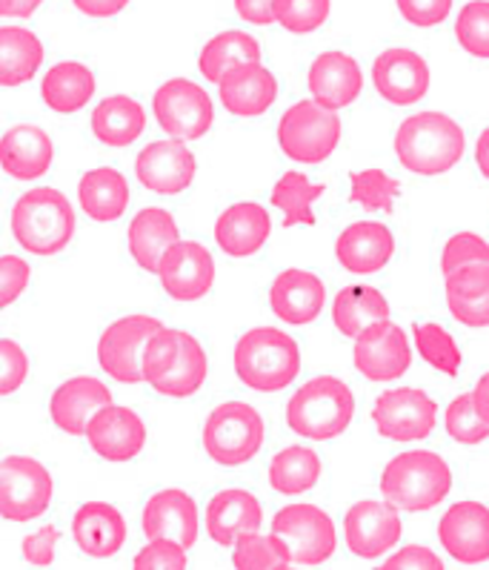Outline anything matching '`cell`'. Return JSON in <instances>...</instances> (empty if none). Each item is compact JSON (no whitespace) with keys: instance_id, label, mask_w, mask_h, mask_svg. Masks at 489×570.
Segmentation results:
<instances>
[{"instance_id":"6da1fadb","label":"cell","mask_w":489,"mask_h":570,"mask_svg":"<svg viewBox=\"0 0 489 570\" xmlns=\"http://www.w3.org/2000/svg\"><path fill=\"white\" fill-rule=\"evenodd\" d=\"M207 376V350L192 333L161 327L154 336H149L141 356V379L154 393L169 399L194 396Z\"/></svg>"},{"instance_id":"7a4b0ae2","label":"cell","mask_w":489,"mask_h":570,"mask_svg":"<svg viewBox=\"0 0 489 570\" xmlns=\"http://www.w3.org/2000/svg\"><path fill=\"white\" fill-rule=\"evenodd\" d=\"M463 149V129L443 112L412 115L396 132V155L401 167L427 178L456 167Z\"/></svg>"},{"instance_id":"3957f363","label":"cell","mask_w":489,"mask_h":570,"mask_svg":"<svg viewBox=\"0 0 489 570\" xmlns=\"http://www.w3.org/2000/svg\"><path fill=\"white\" fill-rule=\"evenodd\" d=\"M234 373L258 393H278L301 373V350L276 327H252L234 344Z\"/></svg>"},{"instance_id":"277c9868","label":"cell","mask_w":489,"mask_h":570,"mask_svg":"<svg viewBox=\"0 0 489 570\" xmlns=\"http://www.w3.org/2000/svg\"><path fill=\"white\" fill-rule=\"evenodd\" d=\"M12 235L32 255H58L74 235V209L63 193L34 187L12 207Z\"/></svg>"},{"instance_id":"5b68a950","label":"cell","mask_w":489,"mask_h":570,"mask_svg":"<svg viewBox=\"0 0 489 570\" xmlns=\"http://www.w3.org/2000/svg\"><path fill=\"white\" fill-rule=\"evenodd\" d=\"M452 490V470L432 450H407L383 468L381 493L389 504L421 513L432 510Z\"/></svg>"},{"instance_id":"8992f818","label":"cell","mask_w":489,"mask_h":570,"mask_svg":"<svg viewBox=\"0 0 489 570\" xmlns=\"http://www.w3.org/2000/svg\"><path fill=\"white\" fill-rule=\"evenodd\" d=\"M356 416L352 390L336 376L309 379L287 404V424L298 436L312 442L338 439Z\"/></svg>"},{"instance_id":"52a82bcc","label":"cell","mask_w":489,"mask_h":570,"mask_svg":"<svg viewBox=\"0 0 489 570\" xmlns=\"http://www.w3.org/2000/svg\"><path fill=\"white\" fill-rule=\"evenodd\" d=\"M203 450L223 468H241L261 453L267 424L247 402H227L209 413L203 424Z\"/></svg>"},{"instance_id":"ba28073f","label":"cell","mask_w":489,"mask_h":570,"mask_svg":"<svg viewBox=\"0 0 489 570\" xmlns=\"http://www.w3.org/2000/svg\"><path fill=\"white\" fill-rule=\"evenodd\" d=\"M283 155L301 164H321L341 144V118L318 101H298L278 124Z\"/></svg>"},{"instance_id":"9c48e42d","label":"cell","mask_w":489,"mask_h":570,"mask_svg":"<svg viewBox=\"0 0 489 570\" xmlns=\"http://www.w3.org/2000/svg\"><path fill=\"white\" fill-rule=\"evenodd\" d=\"M52 473L32 456L0 459V519L32 522L52 504Z\"/></svg>"},{"instance_id":"30bf717a","label":"cell","mask_w":489,"mask_h":570,"mask_svg":"<svg viewBox=\"0 0 489 570\" xmlns=\"http://www.w3.org/2000/svg\"><path fill=\"white\" fill-rule=\"evenodd\" d=\"M272 533L287 544L292 562L316 568L327 562L338 548L336 524L318 504H289L272 519Z\"/></svg>"},{"instance_id":"8fae6325","label":"cell","mask_w":489,"mask_h":570,"mask_svg":"<svg viewBox=\"0 0 489 570\" xmlns=\"http://www.w3.org/2000/svg\"><path fill=\"white\" fill-rule=\"evenodd\" d=\"M152 109L163 132L183 144L203 138L214 121L209 92L201 83H192L187 78H172V81L161 83L152 98Z\"/></svg>"},{"instance_id":"7c38bea8","label":"cell","mask_w":489,"mask_h":570,"mask_svg":"<svg viewBox=\"0 0 489 570\" xmlns=\"http://www.w3.org/2000/svg\"><path fill=\"white\" fill-rule=\"evenodd\" d=\"M163 324L147 313H132V316L118 318L103 330L98 342V362L109 379L121 384H138L141 379V356L149 336H154Z\"/></svg>"},{"instance_id":"4fadbf2b","label":"cell","mask_w":489,"mask_h":570,"mask_svg":"<svg viewBox=\"0 0 489 570\" xmlns=\"http://www.w3.org/2000/svg\"><path fill=\"white\" fill-rule=\"evenodd\" d=\"M378 433L392 442H421L438 424V404L418 387H398L381 393L372 407Z\"/></svg>"},{"instance_id":"5bb4252c","label":"cell","mask_w":489,"mask_h":570,"mask_svg":"<svg viewBox=\"0 0 489 570\" xmlns=\"http://www.w3.org/2000/svg\"><path fill=\"white\" fill-rule=\"evenodd\" d=\"M352 362L367 382H396L412 364V347H409L407 333L383 318L356 338Z\"/></svg>"},{"instance_id":"9a60e30c","label":"cell","mask_w":489,"mask_h":570,"mask_svg":"<svg viewBox=\"0 0 489 570\" xmlns=\"http://www.w3.org/2000/svg\"><path fill=\"white\" fill-rule=\"evenodd\" d=\"M343 537L349 553H356L358 559H378L401 542L403 522L396 513V504L363 499L349 508L343 519Z\"/></svg>"},{"instance_id":"2e32d148","label":"cell","mask_w":489,"mask_h":570,"mask_svg":"<svg viewBox=\"0 0 489 570\" xmlns=\"http://www.w3.org/2000/svg\"><path fill=\"white\" fill-rule=\"evenodd\" d=\"M372 87L383 101L396 107H412L429 92V67L412 49H387L372 63Z\"/></svg>"},{"instance_id":"e0dca14e","label":"cell","mask_w":489,"mask_h":570,"mask_svg":"<svg viewBox=\"0 0 489 570\" xmlns=\"http://www.w3.org/2000/svg\"><path fill=\"white\" fill-rule=\"evenodd\" d=\"M83 436L89 448L107 462H129L147 444V424L132 407L107 404L94 413Z\"/></svg>"},{"instance_id":"ac0fdd59","label":"cell","mask_w":489,"mask_h":570,"mask_svg":"<svg viewBox=\"0 0 489 570\" xmlns=\"http://www.w3.org/2000/svg\"><path fill=\"white\" fill-rule=\"evenodd\" d=\"M438 542L461 564L489 562V508L481 502H458L438 522Z\"/></svg>"},{"instance_id":"d6986e66","label":"cell","mask_w":489,"mask_h":570,"mask_svg":"<svg viewBox=\"0 0 489 570\" xmlns=\"http://www.w3.org/2000/svg\"><path fill=\"white\" fill-rule=\"evenodd\" d=\"M161 284L167 296L174 302H198L212 289L214 284V262L203 244L198 242H178L163 255Z\"/></svg>"},{"instance_id":"ffe728a7","label":"cell","mask_w":489,"mask_h":570,"mask_svg":"<svg viewBox=\"0 0 489 570\" xmlns=\"http://www.w3.org/2000/svg\"><path fill=\"white\" fill-rule=\"evenodd\" d=\"M198 164L183 141H152L134 158L138 181L158 195H178L194 181Z\"/></svg>"},{"instance_id":"44dd1931","label":"cell","mask_w":489,"mask_h":570,"mask_svg":"<svg viewBox=\"0 0 489 570\" xmlns=\"http://www.w3.org/2000/svg\"><path fill=\"white\" fill-rule=\"evenodd\" d=\"M141 528L147 539H174L189 550L198 539V504L187 490H158L143 504Z\"/></svg>"},{"instance_id":"7402d4cb","label":"cell","mask_w":489,"mask_h":570,"mask_svg":"<svg viewBox=\"0 0 489 570\" xmlns=\"http://www.w3.org/2000/svg\"><path fill=\"white\" fill-rule=\"evenodd\" d=\"M112 404V390L92 376H74L63 382L49 399V416L54 428L69 436H83L92 416Z\"/></svg>"},{"instance_id":"603a6c76","label":"cell","mask_w":489,"mask_h":570,"mask_svg":"<svg viewBox=\"0 0 489 570\" xmlns=\"http://www.w3.org/2000/svg\"><path fill=\"white\" fill-rule=\"evenodd\" d=\"M327 302V287L316 273L309 269H283L276 275L269 287V307L287 324H312L321 316Z\"/></svg>"},{"instance_id":"cb8c5ba5","label":"cell","mask_w":489,"mask_h":570,"mask_svg":"<svg viewBox=\"0 0 489 570\" xmlns=\"http://www.w3.org/2000/svg\"><path fill=\"white\" fill-rule=\"evenodd\" d=\"M309 92L312 101L327 109H343L356 101L363 89V72L347 52H323L309 67Z\"/></svg>"},{"instance_id":"d4e9b609","label":"cell","mask_w":489,"mask_h":570,"mask_svg":"<svg viewBox=\"0 0 489 570\" xmlns=\"http://www.w3.org/2000/svg\"><path fill=\"white\" fill-rule=\"evenodd\" d=\"M72 539L92 559H112L127 542V519L114 504L87 502L74 510Z\"/></svg>"},{"instance_id":"484cf974","label":"cell","mask_w":489,"mask_h":570,"mask_svg":"<svg viewBox=\"0 0 489 570\" xmlns=\"http://www.w3.org/2000/svg\"><path fill=\"white\" fill-rule=\"evenodd\" d=\"M336 255L347 273L372 275L396 255V235L378 222H356L338 235Z\"/></svg>"},{"instance_id":"4316f807","label":"cell","mask_w":489,"mask_h":570,"mask_svg":"<svg viewBox=\"0 0 489 570\" xmlns=\"http://www.w3.org/2000/svg\"><path fill=\"white\" fill-rule=\"evenodd\" d=\"M263 508L249 490L229 488L214 493L207 504V533L221 548H232L243 533L261 528Z\"/></svg>"},{"instance_id":"83f0119b","label":"cell","mask_w":489,"mask_h":570,"mask_svg":"<svg viewBox=\"0 0 489 570\" xmlns=\"http://www.w3.org/2000/svg\"><path fill=\"white\" fill-rule=\"evenodd\" d=\"M54 158L52 138L34 124H18L0 138V167L18 181H34L49 173Z\"/></svg>"},{"instance_id":"f1b7e54d","label":"cell","mask_w":489,"mask_h":570,"mask_svg":"<svg viewBox=\"0 0 489 570\" xmlns=\"http://www.w3.org/2000/svg\"><path fill=\"white\" fill-rule=\"evenodd\" d=\"M218 89H221V104L227 107V112L238 115V118H258L278 98L276 75L261 67V61L234 67L232 72L223 75Z\"/></svg>"},{"instance_id":"f546056e","label":"cell","mask_w":489,"mask_h":570,"mask_svg":"<svg viewBox=\"0 0 489 570\" xmlns=\"http://www.w3.org/2000/svg\"><path fill=\"white\" fill-rule=\"evenodd\" d=\"M272 222L269 213L256 202H241L223 209L214 224V242L232 258H249L269 242Z\"/></svg>"},{"instance_id":"4dcf8cb0","label":"cell","mask_w":489,"mask_h":570,"mask_svg":"<svg viewBox=\"0 0 489 570\" xmlns=\"http://www.w3.org/2000/svg\"><path fill=\"white\" fill-rule=\"evenodd\" d=\"M443 278L452 318L463 327H489V264H463Z\"/></svg>"},{"instance_id":"1f68e13d","label":"cell","mask_w":489,"mask_h":570,"mask_svg":"<svg viewBox=\"0 0 489 570\" xmlns=\"http://www.w3.org/2000/svg\"><path fill=\"white\" fill-rule=\"evenodd\" d=\"M127 244L138 267H143L147 273H158L163 255L169 253L172 244H178V224L167 209L147 207L129 224Z\"/></svg>"},{"instance_id":"d6a6232c","label":"cell","mask_w":489,"mask_h":570,"mask_svg":"<svg viewBox=\"0 0 489 570\" xmlns=\"http://www.w3.org/2000/svg\"><path fill=\"white\" fill-rule=\"evenodd\" d=\"M147 129V112L129 95H109L92 109V132L101 144L121 149L134 144Z\"/></svg>"},{"instance_id":"836d02e7","label":"cell","mask_w":489,"mask_h":570,"mask_svg":"<svg viewBox=\"0 0 489 570\" xmlns=\"http://www.w3.org/2000/svg\"><path fill=\"white\" fill-rule=\"evenodd\" d=\"M78 198H81L83 213L92 222L112 224L118 222L129 207V184L114 167L89 169L78 184Z\"/></svg>"},{"instance_id":"e575fe53","label":"cell","mask_w":489,"mask_h":570,"mask_svg":"<svg viewBox=\"0 0 489 570\" xmlns=\"http://www.w3.org/2000/svg\"><path fill=\"white\" fill-rule=\"evenodd\" d=\"M43 43L34 32L23 27H3L0 29V87L14 89L23 87L41 69Z\"/></svg>"},{"instance_id":"d590c367","label":"cell","mask_w":489,"mask_h":570,"mask_svg":"<svg viewBox=\"0 0 489 570\" xmlns=\"http://www.w3.org/2000/svg\"><path fill=\"white\" fill-rule=\"evenodd\" d=\"M94 95V72L81 61L54 63L41 83V98L52 112L72 115L87 107Z\"/></svg>"},{"instance_id":"8d00e7d4","label":"cell","mask_w":489,"mask_h":570,"mask_svg":"<svg viewBox=\"0 0 489 570\" xmlns=\"http://www.w3.org/2000/svg\"><path fill=\"white\" fill-rule=\"evenodd\" d=\"M256 61H261V43L249 32L229 29V32L214 35L212 41L201 49L198 69H201V75L209 83H221L223 75L232 72L234 67Z\"/></svg>"},{"instance_id":"74e56055","label":"cell","mask_w":489,"mask_h":570,"mask_svg":"<svg viewBox=\"0 0 489 570\" xmlns=\"http://www.w3.org/2000/svg\"><path fill=\"white\" fill-rule=\"evenodd\" d=\"M383 318H389V302L376 287H343L332 304V322L347 338H358Z\"/></svg>"},{"instance_id":"f35d334b","label":"cell","mask_w":489,"mask_h":570,"mask_svg":"<svg viewBox=\"0 0 489 570\" xmlns=\"http://www.w3.org/2000/svg\"><path fill=\"white\" fill-rule=\"evenodd\" d=\"M321 479V456L316 450L292 444L269 462V484L283 497H301Z\"/></svg>"},{"instance_id":"ab89813d","label":"cell","mask_w":489,"mask_h":570,"mask_svg":"<svg viewBox=\"0 0 489 570\" xmlns=\"http://www.w3.org/2000/svg\"><path fill=\"white\" fill-rule=\"evenodd\" d=\"M323 184H312L303 173L281 175V181L272 187V204L283 213V227H312L316 213L312 204L323 195Z\"/></svg>"},{"instance_id":"60d3db41","label":"cell","mask_w":489,"mask_h":570,"mask_svg":"<svg viewBox=\"0 0 489 570\" xmlns=\"http://www.w3.org/2000/svg\"><path fill=\"white\" fill-rule=\"evenodd\" d=\"M232 564L238 570H287L292 568V557H289L287 544L269 533L261 537L258 530L243 533L238 542L232 544Z\"/></svg>"},{"instance_id":"b9f144b4","label":"cell","mask_w":489,"mask_h":570,"mask_svg":"<svg viewBox=\"0 0 489 570\" xmlns=\"http://www.w3.org/2000/svg\"><path fill=\"white\" fill-rule=\"evenodd\" d=\"M416 344L418 353L427 358L438 373H447V376H458L461 370V350H458L456 338L449 336L441 324H418L416 327Z\"/></svg>"},{"instance_id":"7bdbcfd3","label":"cell","mask_w":489,"mask_h":570,"mask_svg":"<svg viewBox=\"0 0 489 570\" xmlns=\"http://www.w3.org/2000/svg\"><path fill=\"white\" fill-rule=\"evenodd\" d=\"M401 193V181L381 169H363L352 175V202L369 213H389Z\"/></svg>"},{"instance_id":"ee69618b","label":"cell","mask_w":489,"mask_h":570,"mask_svg":"<svg viewBox=\"0 0 489 570\" xmlns=\"http://www.w3.org/2000/svg\"><path fill=\"white\" fill-rule=\"evenodd\" d=\"M456 38L463 52L489 61V0H469L456 18Z\"/></svg>"},{"instance_id":"f6af8a7d","label":"cell","mask_w":489,"mask_h":570,"mask_svg":"<svg viewBox=\"0 0 489 570\" xmlns=\"http://www.w3.org/2000/svg\"><path fill=\"white\" fill-rule=\"evenodd\" d=\"M332 12V0H276V21L292 35L321 29Z\"/></svg>"},{"instance_id":"bcb514c9","label":"cell","mask_w":489,"mask_h":570,"mask_svg":"<svg viewBox=\"0 0 489 570\" xmlns=\"http://www.w3.org/2000/svg\"><path fill=\"white\" fill-rule=\"evenodd\" d=\"M447 433L461 444H481L489 439V424L483 422L481 413L476 410L472 396H458L447 407Z\"/></svg>"},{"instance_id":"7dc6e473","label":"cell","mask_w":489,"mask_h":570,"mask_svg":"<svg viewBox=\"0 0 489 570\" xmlns=\"http://www.w3.org/2000/svg\"><path fill=\"white\" fill-rule=\"evenodd\" d=\"M463 264H489V244L476 233H456L443 244V273L463 267Z\"/></svg>"},{"instance_id":"c3c4849f","label":"cell","mask_w":489,"mask_h":570,"mask_svg":"<svg viewBox=\"0 0 489 570\" xmlns=\"http://www.w3.org/2000/svg\"><path fill=\"white\" fill-rule=\"evenodd\" d=\"M189 564L187 548L174 539H149L134 557V570H183Z\"/></svg>"},{"instance_id":"681fc988","label":"cell","mask_w":489,"mask_h":570,"mask_svg":"<svg viewBox=\"0 0 489 570\" xmlns=\"http://www.w3.org/2000/svg\"><path fill=\"white\" fill-rule=\"evenodd\" d=\"M29 379L27 350L14 338H0V396H12Z\"/></svg>"},{"instance_id":"f907efd6","label":"cell","mask_w":489,"mask_h":570,"mask_svg":"<svg viewBox=\"0 0 489 570\" xmlns=\"http://www.w3.org/2000/svg\"><path fill=\"white\" fill-rule=\"evenodd\" d=\"M32 267L18 255H0V309L12 307L27 293Z\"/></svg>"},{"instance_id":"816d5d0a","label":"cell","mask_w":489,"mask_h":570,"mask_svg":"<svg viewBox=\"0 0 489 570\" xmlns=\"http://www.w3.org/2000/svg\"><path fill=\"white\" fill-rule=\"evenodd\" d=\"M396 3L403 21L421 29L438 27L452 12V0H396Z\"/></svg>"},{"instance_id":"f5cc1de1","label":"cell","mask_w":489,"mask_h":570,"mask_svg":"<svg viewBox=\"0 0 489 570\" xmlns=\"http://www.w3.org/2000/svg\"><path fill=\"white\" fill-rule=\"evenodd\" d=\"M58 542H61L58 528H54V524H47V528L34 530V533H29V537L23 539L21 557L27 559L29 564H34V568H49V564L54 562V548H58Z\"/></svg>"},{"instance_id":"db71d44e","label":"cell","mask_w":489,"mask_h":570,"mask_svg":"<svg viewBox=\"0 0 489 570\" xmlns=\"http://www.w3.org/2000/svg\"><path fill=\"white\" fill-rule=\"evenodd\" d=\"M381 568L383 570H443V562L441 557L432 553L429 548L412 544V548H403L401 553H396V557H389Z\"/></svg>"},{"instance_id":"11a10c76","label":"cell","mask_w":489,"mask_h":570,"mask_svg":"<svg viewBox=\"0 0 489 570\" xmlns=\"http://www.w3.org/2000/svg\"><path fill=\"white\" fill-rule=\"evenodd\" d=\"M234 12L252 27L276 23V0H234Z\"/></svg>"},{"instance_id":"9f6ffc18","label":"cell","mask_w":489,"mask_h":570,"mask_svg":"<svg viewBox=\"0 0 489 570\" xmlns=\"http://www.w3.org/2000/svg\"><path fill=\"white\" fill-rule=\"evenodd\" d=\"M74 9L94 21H103V18H114L121 9L129 7V0H72Z\"/></svg>"},{"instance_id":"6f0895ef","label":"cell","mask_w":489,"mask_h":570,"mask_svg":"<svg viewBox=\"0 0 489 570\" xmlns=\"http://www.w3.org/2000/svg\"><path fill=\"white\" fill-rule=\"evenodd\" d=\"M472 402H476V410L481 413L483 422L489 424V373L478 379L476 390H472Z\"/></svg>"},{"instance_id":"680465c9","label":"cell","mask_w":489,"mask_h":570,"mask_svg":"<svg viewBox=\"0 0 489 570\" xmlns=\"http://www.w3.org/2000/svg\"><path fill=\"white\" fill-rule=\"evenodd\" d=\"M476 161L481 175L489 181V127L478 135V144H476Z\"/></svg>"},{"instance_id":"91938a15","label":"cell","mask_w":489,"mask_h":570,"mask_svg":"<svg viewBox=\"0 0 489 570\" xmlns=\"http://www.w3.org/2000/svg\"><path fill=\"white\" fill-rule=\"evenodd\" d=\"M43 0H14V18H32Z\"/></svg>"},{"instance_id":"94428289","label":"cell","mask_w":489,"mask_h":570,"mask_svg":"<svg viewBox=\"0 0 489 570\" xmlns=\"http://www.w3.org/2000/svg\"><path fill=\"white\" fill-rule=\"evenodd\" d=\"M0 18H14V0H0Z\"/></svg>"}]
</instances>
